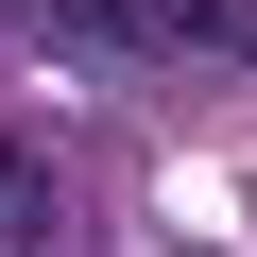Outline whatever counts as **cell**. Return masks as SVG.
<instances>
[{"mask_svg":"<svg viewBox=\"0 0 257 257\" xmlns=\"http://www.w3.org/2000/svg\"><path fill=\"white\" fill-rule=\"evenodd\" d=\"M35 35L120 86H257V0H35Z\"/></svg>","mask_w":257,"mask_h":257,"instance_id":"6da1fadb","label":"cell"},{"mask_svg":"<svg viewBox=\"0 0 257 257\" xmlns=\"http://www.w3.org/2000/svg\"><path fill=\"white\" fill-rule=\"evenodd\" d=\"M0 257H52V138H0Z\"/></svg>","mask_w":257,"mask_h":257,"instance_id":"7a4b0ae2","label":"cell"},{"mask_svg":"<svg viewBox=\"0 0 257 257\" xmlns=\"http://www.w3.org/2000/svg\"><path fill=\"white\" fill-rule=\"evenodd\" d=\"M0 35H35V0H0Z\"/></svg>","mask_w":257,"mask_h":257,"instance_id":"3957f363","label":"cell"}]
</instances>
